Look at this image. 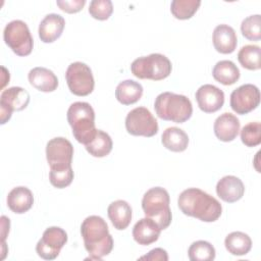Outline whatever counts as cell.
I'll list each match as a JSON object with an SVG mask.
<instances>
[{"mask_svg": "<svg viewBox=\"0 0 261 261\" xmlns=\"http://www.w3.org/2000/svg\"><path fill=\"white\" fill-rule=\"evenodd\" d=\"M177 205L185 215L204 222L216 221L222 213V206L218 200L198 188L182 191L178 196Z\"/></svg>", "mask_w": 261, "mask_h": 261, "instance_id": "1", "label": "cell"}, {"mask_svg": "<svg viewBox=\"0 0 261 261\" xmlns=\"http://www.w3.org/2000/svg\"><path fill=\"white\" fill-rule=\"evenodd\" d=\"M81 233L90 259L101 260L112 251L113 239L106 221L101 216H88L82 222Z\"/></svg>", "mask_w": 261, "mask_h": 261, "instance_id": "2", "label": "cell"}, {"mask_svg": "<svg viewBox=\"0 0 261 261\" xmlns=\"http://www.w3.org/2000/svg\"><path fill=\"white\" fill-rule=\"evenodd\" d=\"M157 116L163 120L182 123L191 118L193 106L190 99L180 94L163 92L159 94L154 102Z\"/></svg>", "mask_w": 261, "mask_h": 261, "instance_id": "3", "label": "cell"}, {"mask_svg": "<svg viewBox=\"0 0 261 261\" xmlns=\"http://www.w3.org/2000/svg\"><path fill=\"white\" fill-rule=\"evenodd\" d=\"M67 121L72 129L74 139L84 145L90 143L96 133L95 111L88 102H74L67 110Z\"/></svg>", "mask_w": 261, "mask_h": 261, "instance_id": "4", "label": "cell"}, {"mask_svg": "<svg viewBox=\"0 0 261 261\" xmlns=\"http://www.w3.org/2000/svg\"><path fill=\"white\" fill-rule=\"evenodd\" d=\"M169 203V194L161 187L151 188L144 194L142 199V208L146 217L153 219L161 230L167 228L172 220Z\"/></svg>", "mask_w": 261, "mask_h": 261, "instance_id": "5", "label": "cell"}, {"mask_svg": "<svg viewBox=\"0 0 261 261\" xmlns=\"http://www.w3.org/2000/svg\"><path fill=\"white\" fill-rule=\"evenodd\" d=\"M171 69L170 60L160 53L139 57L130 64L132 73L141 80L161 81L171 73Z\"/></svg>", "mask_w": 261, "mask_h": 261, "instance_id": "6", "label": "cell"}, {"mask_svg": "<svg viewBox=\"0 0 261 261\" xmlns=\"http://www.w3.org/2000/svg\"><path fill=\"white\" fill-rule=\"evenodd\" d=\"M5 44L18 56H28L32 53L34 40L27 23L19 19L8 22L3 31Z\"/></svg>", "mask_w": 261, "mask_h": 261, "instance_id": "7", "label": "cell"}, {"mask_svg": "<svg viewBox=\"0 0 261 261\" xmlns=\"http://www.w3.org/2000/svg\"><path fill=\"white\" fill-rule=\"evenodd\" d=\"M65 79L68 89L73 95L88 96L94 90L95 81L91 68L84 62H72L68 65Z\"/></svg>", "mask_w": 261, "mask_h": 261, "instance_id": "8", "label": "cell"}, {"mask_svg": "<svg viewBox=\"0 0 261 261\" xmlns=\"http://www.w3.org/2000/svg\"><path fill=\"white\" fill-rule=\"evenodd\" d=\"M125 128L133 136L153 137L158 133V122L149 109L137 107L130 110L125 117Z\"/></svg>", "mask_w": 261, "mask_h": 261, "instance_id": "9", "label": "cell"}, {"mask_svg": "<svg viewBox=\"0 0 261 261\" xmlns=\"http://www.w3.org/2000/svg\"><path fill=\"white\" fill-rule=\"evenodd\" d=\"M73 147L71 143L62 137L51 139L46 146V158L50 169H61L71 166Z\"/></svg>", "mask_w": 261, "mask_h": 261, "instance_id": "10", "label": "cell"}, {"mask_svg": "<svg viewBox=\"0 0 261 261\" xmlns=\"http://www.w3.org/2000/svg\"><path fill=\"white\" fill-rule=\"evenodd\" d=\"M67 242V233L58 226L48 227L36 246L38 255L45 260H54Z\"/></svg>", "mask_w": 261, "mask_h": 261, "instance_id": "11", "label": "cell"}, {"mask_svg": "<svg viewBox=\"0 0 261 261\" xmlns=\"http://www.w3.org/2000/svg\"><path fill=\"white\" fill-rule=\"evenodd\" d=\"M260 104V91L253 84H245L230 94V107L238 114H247Z\"/></svg>", "mask_w": 261, "mask_h": 261, "instance_id": "12", "label": "cell"}, {"mask_svg": "<svg viewBox=\"0 0 261 261\" xmlns=\"http://www.w3.org/2000/svg\"><path fill=\"white\" fill-rule=\"evenodd\" d=\"M30 103V94L20 87H11L4 90L0 96L1 123L10 119L13 111L23 110Z\"/></svg>", "mask_w": 261, "mask_h": 261, "instance_id": "13", "label": "cell"}, {"mask_svg": "<svg viewBox=\"0 0 261 261\" xmlns=\"http://www.w3.org/2000/svg\"><path fill=\"white\" fill-rule=\"evenodd\" d=\"M199 108L206 113L218 111L224 104V93L214 85L201 86L195 94Z\"/></svg>", "mask_w": 261, "mask_h": 261, "instance_id": "14", "label": "cell"}, {"mask_svg": "<svg viewBox=\"0 0 261 261\" xmlns=\"http://www.w3.org/2000/svg\"><path fill=\"white\" fill-rule=\"evenodd\" d=\"M217 196L224 202L233 203L239 201L245 193L243 181L234 175H225L216 185Z\"/></svg>", "mask_w": 261, "mask_h": 261, "instance_id": "15", "label": "cell"}, {"mask_svg": "<svg viewBox=\"0 0 261 261\" xmlns=\"http://www.w3.org/2000/svg\"><path fill=\"white\" fill-rule=\"evenodd\" d=\"M64 25L63 16L57 13H49L39 24V38L44 43H52L62 35Z\"/></svg>", "mask_w": 261, "mask_h": 261, "instance_id": "16", "label": "cell"}, {"mask_svg": "<svg viewBox=\"0 0 261 261\" xmlns=\"http://www.w3.org/2000/svg\"><path fill=\"white\" fill-rule=\"evenodd\" d=\"M213 129L218 140L222 142H231L239 134L240 120L236 115L229 112H224L215 119Z\"/></svg>", "mask_w": 261, "mask_h": 261, "instance_id": "17", "label": "cell"}, {"mask_svg": "<svg viewBox=\"0 0 261 261\" xmlns=\"http://www.w3.org/2000/svg\"><path fill=\"white\" fill-rule=\"evenodd\" d=\"M213 46L215 50L222 54L232 53L238 44V37L236 31L228 24H218L212 35Z\"/></svg>", "mask_w": 261, "mask_h": 261, "instance_id": "18", "label": "cell"}, {"mask_svg": "<svg viewBox=\"0 0 261 261\" xmlns=\"http://www.w3.org/2000/svg\"><path fill=\"white\" fill-rule=\"evenodd\" d=\"M161 228L151 218L145 217L140 219L133 228L134 240L142 246H148L155 243L160 237Z\"/></svg>", "mask_w": 261, "mask_h": 261, "instance_id": "19", "label": "cell"}, {"mask_svg": "<svg viewBox=\"0 0 261 261\" xmlns=\"http://www.w3.org/2000/svg\"><path fill=\"white\" fill-rule=\"evenodd\" d=\"M30 84L41 92H53L58 87V79L55 73L46 67H34L29 71Z\"/></svg>", "mask_w": 261, "mask_h": 261, "instance_id": "20", "label": "cell"}, {"mask_svg": "<svg viewBox=\"0 0 261 261\" xmlns=\"http://www.w3.org/2000/svg\"><path fill=\"white\" fill-rule=\"evenodd\" d=\"M34 204V196L30 189L25 187L13 188L7 196L8 208L16 213L22 214L29 211Z\"/></svg>", "mask_w": 261, "mask_h": 261, "instance_id": "21", "label": "cell"}, {"mask_svg": "<svg viewBox=\"0 0 261 261\" xmlns=\"http://www.w3.org/2000/svg\"><path fill=\"white\" fill-rule=\"evenodd\" d=\"M107 214L114 228L125 229L132 221V207L124 200H116L109 204Z\"/></svg>", "mask_w": 261, "mask_h": 261, "instance_id": "22", "label": "cell"}, {"mask_svg": "<svg viewBox=\"0 0 261 261\" xmlns=\"http://www.w3.org/2000/svg\"><path fill=\"white\" fill-rule=\"evenodd\" d=\"M143 95V87L133 80L120 82L115 90V98L123 105H130L138 102Z\"/></svg>", "mask_w": 261, "mask_h": 261, "instance_id": "23", "label": "cell"}, {"mask_svg": "<svg viewBox=\"0 0 261 261\" xmlns=\"http://www.w3.org/2000/svg\"><path fill=\"white\" fill-rule=\"evenodd\" d=\"M161 142L166 149L172 152H182L188 148L189 137L181 128L171 126L163 132Z\"/></svg>", "mask_w": 261, "mask_h": 261, "instance_id": "24", "label": "cell"}, {"mask_svg": "<svg viewBox=\"0 0 261 261\" xmlns=\"http://www.w3.org/2000/svg\"><path fill=\"white\" fill-rule=\"evenodd\" d=\"M212 75L218 83L224 86H230L240 79V69L230 60H220L214 65Z\"/></svg>", "mask_w": 261, "mask_h": 261, "instance_id": "25", "label": "cell"}, {"mask_svg": "<svg viewBox=\"0 0 261 261\" xmlns=\"http://www.w3.org/2000/svg\"><path fill=\"white\" fill-rule=\"evenodd\" d=\"M224 245L231 255L243 256L250 252L252 248V240L245 232L232 231L226 236Z\"/></svg>", "mask_w": 261, "mask_h": 261, "instance_id": "26", "label": "cell"}, {"mask_svg": "<svg viewBox=\"0 0 261 261\" xmlns=\"http://www.w3.org/2000/svg\"><path fill=\"white\" fill-rule=\"evenodd\" d=\"M112 146L113 143L110 136L101 129H97L94 139L85 145V148L90 155L101 158L107 156L111 152Z\"/></svg>", "mask_w": 261, "mask_h": 261, "instance_id": "27", "label": "cell"}, {"mask_svg": "<svg viewBox=\"0 0 261 261\" xmlns=\"http://www.w3.org/2000/svg\"><path fill=\"white\" fill-rule=\"evenodd\" d=\"M260 47L257 45H246L238 53V60L241 65L249 70L260 69Z\"/></svg>", "mask_w": 261, "mask_h": 261, "instance_id": "28", "label": "cell"}, {"mask_svg": "<svg viewBox=\"0 0 261 261\" xmlns=\"http://www.w3.org/2000/svg\"><path fill=\"white\" fill-rule=\"evenodd\" d=\"M191 261H211L214 260L216 252L214 247L207 241H196L188 250Z\"/></svg>", "mask_w": 261, "mask_h": 261, "instance_id": "29", "label": "cell"}, {"mask_svg": "<svg viewBox=\"0 0 261 261\" xmlns=\"http://www.w3.org/2000/svg\"><path fill=\"white\" fill-rule=\"evenodd\" d=\"M200 5V0H173L170 4V11L177 19H189L196 13Z\"/></svg>", "mask_w": 261, "mask_h": 261, "instance_id": "30", "label": "cell"}, {"mask_svg": "<svg viewBox=\"0 0 261 261\" xmlns=\"http://www.w3.org/2000/svg\"><path fill=\"white\" fill-rule=\"evenodd\" d=\"M261 17L260 14H254L246 17L241 24L242 35L250 41H259L261 39Z\"/></svg>", "mask_w": 261, "mask_h": 261, "instance_id": "31", "label": "cell"}, {"mask_svg": "<svg viewBox=\"0 0 261 261\" xmlns=\"http://www.w3.org/2000/svg\"><path fill=\"white\" fill-rule=\"evenodd\" d=\"M241 140L247 147H256L261 143V123L252 121L244 125L241 130Z\"/></svg>", "mask_w": 261, "mask_h": 261, "instance_id": "32", "label": "cell"}, {"mask_svg": "<svg viewBox=\"0 0 261 261\" xmlns=\"http://www.w3.org/2000/svg\"><path fill=\"white\" fill-rule=\"evenodd\" d=\"M73 176L74 173L71 166L61 169H50L49 172V180L51 185L57 189L68 187L71 184Z\"/></svg>", "mask_w": 261, "mask_h": 261, "instance_id": "33", "label": "cell"}, {"mask_svg": "<svg viewBox=\"0 0 261 261\" xmlns=\"http://www.w3.org/2000/svg\"><path fill=\"white\" fill-rule=\"evenodd\" d=\"M113 5L110 0H92L89 6V13L98 20H106L112 14Z\"/></svg>", "mask_w": 261, "mask_h": 261, "instance_id": "34", "label": "cell"}, {"mask_svg": "<svg viewBox=\"0 0 261 261\" xmlns=\"http://www.w3.org/2000/svg\"><path fill=\"white\" fill-rule=\"evenodd\" d=\"M56 4L58 7L67 12V13H75L83 9L86 4L85 0H57Z\"/></svg>", "mask_w": 261, "mask_h": 261, "instance_id": "35", "label": "cell"}, {"mask_svg": "<svg viewBox=\"0 0 261 261\" xmlns=\"http://www.w3.org/2000/svg\"><path fill=\"white\" fill-rule=\"evenodd\" d=\"M140 260H150V261H167L168 255L167 252L161 248H155L151 250L147 255L140 257Z\"/></svg>", "mask_w": 261, "mask_h": 261, "instance_id": "36", "label": "cell"}, {"mask_svg": "<svg viewBox=\"0 0 261 261\" xmlns=\"http://www.w3.org/2000/svg\"><path fill=\"white\" fill-rule=\"evenodd\" d=\"M1 220H2V242H4L7 232H9L10 223H9L7 226H5V225L7 224V222H8V220H9V218H6L5 216H2V217H1Z\"/></svg>", "mask_w": 261, "mask_h": 261, "instance_id": "37", "label": "cell"}]
</instances>
